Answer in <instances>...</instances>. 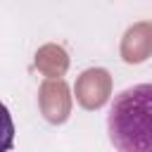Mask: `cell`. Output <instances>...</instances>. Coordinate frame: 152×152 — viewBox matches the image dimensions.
<instances>
[{
    "label": "cell",
    "instance_id": "cell-2",
    "mask_svg": "<svg viewBox=\"0 0 152 152\" xmlns=\"http://www.w3.org/2000/svg\"><path fill=\"white\" fill-rule=\"evenodd\" d=\"M12 145H14V121L10 109L0 102V152L12 150Z\"/></svg>",
    "mask_w": 152,
    "mask_h": 152
},
{
    "label": "cell",
    "instance_id": "cell-1",
    "mask_svg": "<svg viewBox=\"0 0 152 152\" xmlns=\"http://www.w3.org/2000/svg\"><path fill=\"white\" fill-rule=\"evenodd\" d=\"M107 133L116 152H152V83H135L114 95Z\"/></svg>",
    "mask_w": 152,
    "mask_h": 152
}]
</instances>
